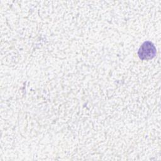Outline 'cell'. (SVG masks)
<instances>
[{"label":"cell","mask_w":161,"mask_h":161,"mask_svg":"<svg viewBox=\"0 0 161 161\" xmlns=\"http://www.w3.org/2000/svg\"><path fill=\"white\" fill-rule=\"evenodd\" d=\"M157 50L155 45L150 41L145 42L138 51L139 58L143 60L153 58L156 55Z\"/></svg>","instance_id":"1"}]
</instances>
